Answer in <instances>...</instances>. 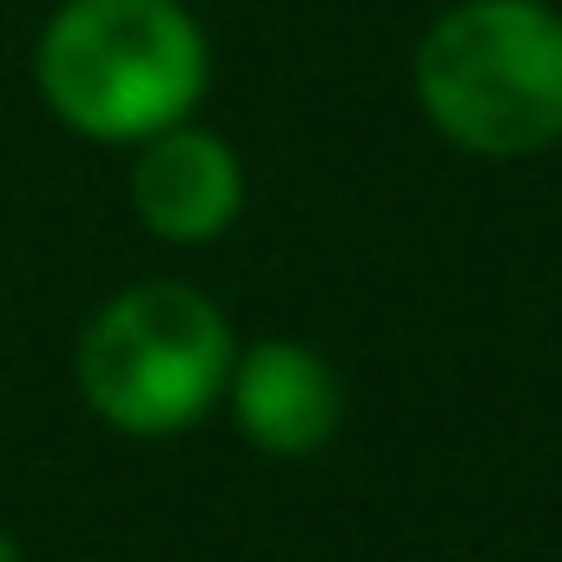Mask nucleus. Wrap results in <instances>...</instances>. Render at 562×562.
Wrapping results in <instances>:
<instances>
[{"instance_id":"obj_5","label":"nucleus","mask_w":562,"mask_h":562,"mask_svg":"<svg viewBox=\"0 0 562 562\" xmlns=\"http://www.w3.org/2000/svg\"><path fill=\"white\" fill-rule=\"evenodd\" d=\"M238 437L265 457H312L345 424V384L338 371L299 345V338H258L232 358L225 397Z\"/></svg>"},{"instance_id":"obj_1","label":"nucleus","mask_w":562,"mask_h":562,"mask_svg":"<svg viewBox=\"0 0 562 562\" xmlns=\"http://www.w3.org/2000/svg\"><path fill=\"white\" fill-rule=\"evenodd\" d=\"M47 113L93 146H139L199 113L212 41L186 0H60L34 41Z\"/></svg>"},{"instance_id":"obj_3","label":"nucleus","mask_w":562,"mask_h":562,"mask_svg":"<svg viewBox=\"0 0 562 562\" xmlns=\"http://www.w3.org/2000/svg\"><path fill=\"white\" fill-rule=\"evenodd\" d=\"M238 338L232 318L179 278L113 292L74 345L80 404L120 437H179L218 411Z\"/></svg>"},{"instance_id":"obj_4","label":"nucleus","mask_w":562,"mask_h":562,"mask_svg":"<svg viewBox=\"0 0 562 562\" xmlns=\"http://www.w3.org/2000/svg\"><path fill=\"white\" fill-rule=\"evenodd\" d=\"M126 199H133V218L153 238L212 245V238L232 232V218L245 205V166H238L232 139H218L212 126L179 120V126L133 146Z\"/></svg>"},{"instance_id":"obj_6","label":"nucleus","mask_w":562,"mask_h":562,"mask_svg":"<svg viewBox=\"0 0 562 562\" xmlns=\"http://www.w3.org/2000/svg\"><path fill=\"white\" fill-rule=\"evenodd\" d=\"M0 562H27V555H21V542H14V529H8V522H0Z\"/></svg>"},{"instance_id":"obj_2","label":"nucleus","mask_w":562,"mask_h":562,"mask_svg":"<svg viewBox=\"0 0 562 562\" xmlns=\"http://www.w3.org/2000/svg\"><path fill=\"white\" fill-rule=\"evenodd\" d=\"M424 120L476 159H529L562 139V14L542 0H457L417 41Z\"/></svg>"}]
</instances>
